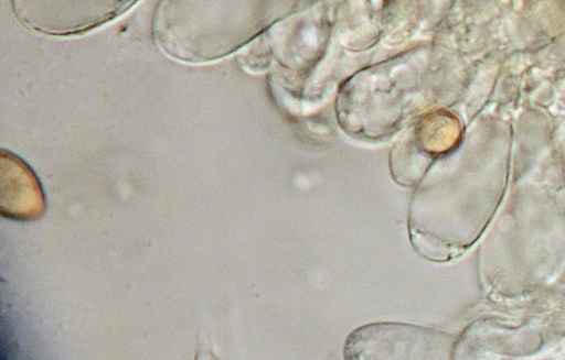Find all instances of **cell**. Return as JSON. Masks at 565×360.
Wrapping results in <instances>:
<instances>
[{
    "label": "cell",
    "instance_id": "3957f363",
    "mask_svg": "<svg viewBox=\"0 0 565 360\" xmlns=\"http://www.w3.org/2000/svg\"><path fill=\"white\" fill-rule=\"evenodd\" d=\"M46 210L43 186L33 168L15 153L0 152V211L14 221H34Z\"/></svg>",
    "mask_w": 565,
    "mask_h": 360
},
{
    "label": "cell",
    "instance_id": "7a4b0ae2",
    "mask_svg": "<svg viewBox=\"0 0 565 360\" xmlns=\"http://www.w3.org/2000/svg\"><path fill=\"white\" fill-rule=\"evenodd\" d=\"M343 353L350 360L437 359L443 353V335L412 324L372 323L350 334Z\"/></svg>",
    "mask_w": 565,
    "mask_h": 360
},
{
    "label": "cell",
    "instance_id": "6da1fadb",
    "mask_svg": "<svg viewBox=\"0 0 565 360\" xmlns=\"http://www.w3.org/2000/svg\"><path fill=\"white\" fill-rule=\"evenodd\" d=\"M15 17L32 31L70 36L92 31L138 0H11Z\"/></svg>",
    "mask_w": 565,
    "mask_h": 360
}]
</instances>
